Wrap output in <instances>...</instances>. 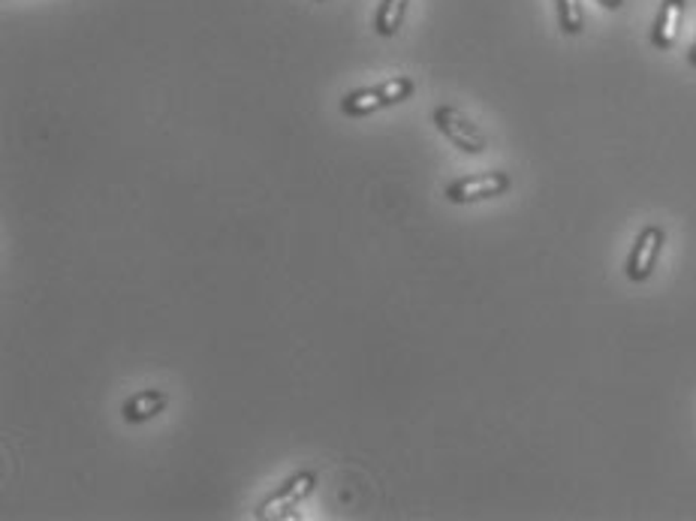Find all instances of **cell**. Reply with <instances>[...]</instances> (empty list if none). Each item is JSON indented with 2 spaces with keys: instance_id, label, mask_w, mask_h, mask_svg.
<instances>
[{
  "instance_id": "obj_4",
  "label": "cell",
  "mask_w": 696,
  "mask_h": 521,
  "mask_svg": "<svg viewBox=\"0 0 696 521\" xmlns=\"http://www.w3.org/2000/svg\"><path fill=\"white\" fill-rule=\"evenodd\" d=\"M314 483H317V473H310V470H305V473H298V476H293L290 483L278 492V495H271L262 507H259L257 512V519H293V509L298 507V500H305V497L310 495V488H314Z\"/></svg>"
},
{
  "instance_id": "obj_9",
  "label": "cell",
  "mask_w": 696,
  "mask_h": 521,
  "mask_svg": "<svg viewBox=\"0 0 696 521\" xmlns=\"http://www.w3.org/2000/svg\"><path fill=\"white\" fill-rule=\"evenodd\" d=\"M558 3V22H561V30L564 34H582L585 27V13H582L579 0H554Z\"/></svg>"
},
{
  "instance_id": "obj_7",
  "label": "cell",
  "mask_w": 696,
  "mask_h": 521,
  "mask_svg": "<svg viewBox=\"0 0 696 521\" xmlns=\"http://www.w3.org/2000/svg\"><path fill=\"white\" fill-rule=\"evenodd\" d=\"M163 407H167V395H163V392H139V395H133L127 405H124V419H127V422H148V419H155Z\"/></svg>"
},
{
  "instance_id": "obj_10",
  "label": "cell",
  "mask_w": 696,
  "mask_h": 521,
  "mask_svg": "<svg viewBox=\"0 0 696 521\" xmlns=\"http://www.w3.org/2000/svg\"><path fill=\"white\" fill-rule=\"evenodd\" d=\"M597 3H603L607 10H621L624 7V0H597Z\"/></svg>"
},
{
  "instance_id": "obj_1",
  "label": "cell",
  "mask_w": 696,
  "mask_h": 521,
  "mask_svg": "<svg viewBox=\"0 0 696 521\" xmlns=\"http://www.w3.org/2000/svg\"><path fill=\"white\" fill-rule=\"evenodd\" d=\"M413 78L407 76H395L389 78V82H380L375 88H359V91L347 94L344 100H341V112L350 117H362V115H371V112H380V109H387V106H395L401 100H407L413 94Z\"/></svg>"
},
{
  "instance_id": "obj_8",
  "label": "cell",
  "mask_w": 696,
  "mask_h": 521,
  "mask_svg": "<svg viewBox=\"0 0 696 521\" xmlns=\"http://www.w3.org/2000/svg\"><path fill=\"white\" fill-rule=\"evenodd\" d=\"M404 10H407V0H383L375 15L377 34H380V37H395L401 22H404Z\"/></svg>"
},
{
  "instance_id": "obj_3",
  "label": "cell",
  "mask_w": 696,
  "mask_h": 521,
  "mask_svg": "<svg viewBox=\"0 0 696 521\" xmlns=\"http://www.w3.org/2000/svg\"><path fill=\"white\" fill-rule=\"evenodd\" d=\"M510 190V175L506 172H486V175H471V178H459L447 187V199L455 206L464 202H479V199H491Z\"/></svg>"
},
{
  "instance_id": "obj_2",
  "label": "cell",
  "mask_w": 696,
  "mask_h": 521,
  "mask_svg": "<svg viewBox=\"0 0 696 521\" xmlns=\"http://www.w3.org/2000/svg\"><path fill=\"white\" fill-rule=\"evenodd\" d=\"M435 124L455 148H462L464 154H483L486 151V133L479 131L477 124L464 112H459L455 106H438Z\"/></svg>"
},
{
  "instance_id": "obj_6",
  "label": "cell",
  "mask_w": 696,
  "mask_h": 521,
  "mask_svg": "<svg viewBox=\"0 0 696 521\" xmlns=\"http://www.w3.org/2000/svg\"><path fill=\"white\" fill-rule=\"evenodd\" d=\"M684 15V0H663L660 3V15L655 22V30H651V42L658 46L660 52H667L675 46L679 39V27H682Z\"/></svg>"
},
{
  "instance_id": "obj_11",
  "label": "cell",
  "mask_w": 696,
  "mask_h": 521,
  "mask_svg": "<svg viewBox=\"0 0 696 521\" xmlns=\"http://www.w3.org/2000/svg\"><path fill=\"white\" fill-rule=\"evenodd\" d=\"M687 64L696 66V46H694V49H691V52H687Z\"/></svg>"
},
{
  "instance_id": "obj_5",
  "label": "cell",
  "mask_w": 696,
  "mask_h": 521,
  "mask_svg": "<svg viewBox=\"0 0 696 521\" xmlns=\"http://www.w3.org/2000/svg\"><path fill=\"white\" fill-rule=\"evenodd\" d=\"M663 241H667V235H663L660 226H645L643 233H639V238H636V245H633L631 260H627V277H631V281L643 284V281L651 277Z\"/></svg>"
}]
</instances>
